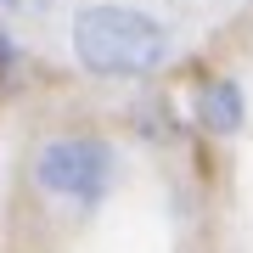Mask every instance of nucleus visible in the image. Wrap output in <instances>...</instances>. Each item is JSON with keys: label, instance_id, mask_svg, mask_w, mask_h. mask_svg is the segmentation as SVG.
I'll return each instance as SVG.
<instances>
[{"label": "nucleus", "instance_id": "2", "mask_svg": "<svg viewBox=\"0 0 253 253\" xmlns=\"http://www.w3.org/2000/svg\"><path fill=\"white\" fill-rule=\"evenodd\" d=\"M118 180V152L101 135H56L34 158V186L73 208H96Z\"/></svg>", "mask_w": 253, "mask_h": 253}, {"label": "nucleus", "instance_id": "5", "mask_svg": "<svg viewBox=\"0 0 253 253\" xmlns=\"http://www.w3.org/2000/svg\"><path fill=\"white\" fill-rule=\"evenodd\" d=\"M17 68H23V45L11 40V28L0 23V79H17Z\"/></svg>", "mask_w": 253, "mask_h": 253}, {"label": "nucleus", "instance_id": "4", "mask_svg": "<svg viewBox=\"0 0 253 253\" xmlns=\"http://www.w3.org/2000/svg\"><path fill=\"white\" fill-rule=\"evenodd\" d=\"M56 6H62V0H0V11H6V17H23V23H40V17H51Z\"/></svg>", "mask_w": 253, "mask_h": 253}, {"label": "nucleus", "instance_id": "3", "mask_svg": "<svg viewBox=\"0 0 253 253\" xmlns=\"http://www.w3.org/2000/svg\"><path fill=\"white\" fill-rule=\"evenodd\" d=\"M197 124L214 129V135H236L248 124V96L236 79H208L197 90Z\"/></svg>", "mask_w": 253, "mask_h": 253}, {"label": "nucleus", "instance_id": "1", "mask_svg": "<svg viewBox=\"0 0 253 253\" xmlns=\"http://www.w3.org/2000/svg\"><path fill=\"white\" fill-rule=\"evenodd\" d=\"M73 56L96 79H152L174 62V34L141 6H84L73 17Z\"/></svg>", "mask_w": 253, "mask_h": 253}]
</instances>
